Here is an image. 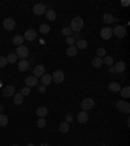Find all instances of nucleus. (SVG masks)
<instances>
[{
	"label": "nucleus",
	"mask_w": 130,
	"mask_h": 146,
	"mask_svg": "<svg viewBox=\"0 0 130 146\" xmlns=\"http://www.w3.org/2000/svg\"><path fill=\"white\" fill-rule=\"evenodd\" d=\"M70 30L72 31H76V33H79L83 27V20L81 17H74L70 22Z\"/></svg>",
	"instance_id": "nucleus-1"
},
{
	"label": "nucleus",
	"mask_w": 130,
	"mask_h": 146,
	"mask_svg": "<svg viewBox=\"0 0 130 146\" xmlns=\"http://www.w3.org/2000/svg\"><path fill=\"white\" fill-rule=\"evenodd\" d=\"M116 107H117V110L120 112H124L126 115L130 113V103L126 102V100H118L117 103H116Z\"/></svg>",
	"instance_id": "nucleus-2"
},
{
	"label": "nucleus",
	"mask_w": 130,
	"mask_h": 146,
	"mask_svg": "<svg viewBox=\"0 0 130 146\" xmlns=\"http://www.w3.org/2000/svg\"><path fill=\"white\" fill-rule=\"evenodd\" d=\"M15 54L17 55V58L22 59V60H26V58L29 56V48H27L26 46H24V44H22V46H18Z\"/></svg>",
	"instance_id": "nucleus-3"
},
{
	"label": "nucleus",
	"mask_w": 130,
	"mask_h": 146,
	"mask_svg": "<svg viewBox=\"0 0 130 146\" xmlns=\"http://www.w3.org/2000/svg\"><path fill=\"white\" fill-rule=\"evenodd\" d=\"M94 106H95V102H94V99H91V98H86V99H83L81 102L82 111H86V112H87L88 110L94 108Z\"/></svg>",
	"instance_id": "nucleus-4"
},
{
	"label": "nucleus",
	"mask_w": 130,
	"mask_h": 146,
	"mask_svg": "<svg viewBox=\"0 0 130 146\" xmlns=\"http://www.w3.org/2000/svg\"><path fill=\"white\" fill-rule=\"evenodd\" d=\"M112 34L115 36H117V38H124V36L126 35V29H125L122 25H117L112 30Z\"/></svg>",
	"instance_id": "nucleus-5"
},
{
	"label": "nucleus",
	"mask_w": 130,
	"mask_h": 146,
	"mask_svg": "<svg viewBox=\"0 0 130 146\" xmlns=\"http://www.w3.org/2000/svg\"><path fill=\"white\" fill-rule=\"evenodd\" d=\"M51 77H52V81H53L55 84H63L64 78H65L63 70H55V72L52 73Z\"/></svg>",
	"instance_id": "nucleus-6"
},
{
	"label": "nucleus",
	"mask_w": 130,
	"mask_h": 146,
	"mask_svg": "<svg viewBox=\"0 0 130 146\" xmlns=\"http://www.w3.org/2000/svg\"><path fill=\"white\" fill-rule=\"evenodd\" d=\"M15 94H16V90L13 86H4V88L1 89V95H3L4 98L13 97Z\"/></svg>",
	"instance_id": "nucleus-7"
},
{
	"label": "nucleus",
	"mask_w": 130,
	"mask_h": 146,
	"mask_svg": "<svg viewBox=\"0 0 130 146\" xmlns=\"http://www.w3.org/2000/svg\"><path fill=\"white\" fill-rule=\"evenodd\" d=\"M36 36H38V33H36L34 29H27V30L25 31V34H24V39L31 42V40L36 39Z\"/></svg>",
	"instance_id": "nucleus-8"
},
{
	"label": "nucleus",
	"mask_w": 130,
	"mask_h": 146,
	"mask_svg": "<svg viewBox=\"0 0 130 146\" xmlns=\"http://www.w3.org/2000/svg\"><path fill=\"white\" fill-rule=\"evenodd\" d=\"M46 11H47V8H46L44 4H35V5L33 7V13L35 16H42L46 13Z\"/></svg>",
	"instance_id": "nucleus-9"
},
{
	"label": "nucleus",
	"mask_w": 130,
	"mask_h": 146,
	"mask_svg": "<svg viewBox=\"0 0 130 146\" xmlns=\"http://www.w3.org/2000/svg\"><path fill=\"white\" fill-rule=\"evenodd\" d=\"M3 26H4V29L5 30H13L16 27V21L13 20V18H5L3 21Z\"/></svg>",
	"instance_id": "nucleus-10"
},
{
	"label": "nucleus",
	"mask_w": 130,
	"mask_h": 146,
	"mask_svg": "<svg viewBox=\"0 0 130 146\" xmlns=\"http://www.w3.org/2000/svg\"><path fill=\"white\" fill-rule=\"evenodd\" d=\"M25 84H26V86L29 89L31 88H35V86H38V78L34 76H29L25 78Z\"/></svg>",
	"instance_id": "nucleus-11"
},
{
	"label": "nucleus",
	"mask_w": 130,
	"mask_h": 146,
	"mask_svg": "<svg viewBox=\"0 0 130 146\" xmlns=\"http://www.w3.org/2000/svg\"><path fill=\"white\" fill-rule=\"evenodd\" d=\"M100 36H102L103 39L108 40L109 38L112 36V29H111V27H108V26L103 27V29H102V31H100Z\"/></svg>",
	"instance_id": "nucleus-12"
},
{
	"label": "nucleus",
	"mask_w": 130,
	"mask_h": 146,
	"mask_svg": "<svg viewBox=\"0 0 130 146\" xmlns=\"http://www.w3.org/2000/svg\"><path fill=\"white\" fill-rule=\"evenodd\" d=\"M77 120H78V123H81V124L87 123L88 121V113L86 112V111H81V112L77 115Z\"/></svg>",
	"instance_id": "nucleus-13"
},
{
	"label": "nucleus",
	"mask_w": 130,
	"mask_h": 146,
	"mask_svg": "<svg viewBox=\"0 0 130 146\" xmlns=\"http://www.w3.org/2000/svg\"><path fill=\"white\" fill-rule=\"evenodd\" d=\"M44 67H43V65H36L35 68H34V74L33 76L34 77H36V78H38V77H42L43 74H44Z\"/></svg>",
	"instance_id": "nucleus-14"
},
{
	"label": "nucleus",
	"mask_w": 130,
	"mask_h": 146,
	"mask_svg": "<svg viewBox=\"0 0 130 146\" xmlns=\"http://www.w3.org/2000/svg\"><path fill=\"white\" fill-rule=\"evenodd\" d=\"M40 82H42V85L44 86H48L49 84L52 82V77L51 74H48V73H44L42 77H40Z\"/></svg>",
	"instance_id": "nucleus-15"
},
{
	"label": "nucleus",
	"mask_w": 130,
	"mask_h": 146,
	"mask_svg": "<svg viewBox=\"0 0 130 146\" xmlns=\"http://www.w3.org/2000/svg\"><path fill=\"white\" fill-rule=\"evenodd\" d=\"M30 67V63L27 60H21L18 61V70H21V72H26Z\"/></svg>",
	"instance_id": "nucleus-16"
},
{
	"label": "nucleus",
	"mask_w": 130,
	"mask_h": 146,
	"mask_svg": "<svg viewBox=\"0 0 130 146\" xmlns=\"http://www.w3.org/2000/svg\"><path fill=\"white\" fill-rule=\"evenodd\" d=\"M13 102H15V104H17V106L22 104L24 103V95H22L21 93H16V94L13 95Z\"/></svg>",
	"instance_id": "nucleus-17"
},
{
	"label": "nucleus",
	"mask_w": 130,
	"mask_h": 146,
	"mask_svg": "<svg viewBox=\"0 0 130 146\" xmlns=\"http://www.w3.org/2000/svg\"><path fill=\"white\" fill-rule=\"evenodd\" d=\"M125 68H126V65H125V63H124L122 60L115 64V70H116V73H124Z\"/></svg>",
	"instance_id": "nucleus-18"
},
{
	"label": "nucleus",
	"mask_w": 130,
	"mask_h": 146,
	"mask_svg": "<svg viewBox=\"0 0 130 146\" xmlns=\"http://www.w3.org/2000/svg\"><path fill=\"white\" fill-rule=\"evenodd\" d=\"M108 89H109V91H112V93H118V91L121 90V86H120V84H117V82H111L108 85Z\"/></svg>",
	"instance_id": "nucleus-19"
},
{
	"label": "nucleus",
	"mask_w": 130,
	"mask_h": 146,
	"mask_svg": "<svg viewBox=\"0 0 130 146\" xmlns=\"http://www.w3.org/2000/svg\"><path fill=\"white\" fill-rule=\"evenodd\" d=\"M46 17L48 21H55L56 20V12H55L53 9H47L46 11Z\"/></svg>",
	"instance_id": "nucleus-20"
},
{
	"label": "nucleus",
	"mask_w": 130,
	"mask_h": 146,
	"mask_svg": "<svg viewBox=\"0 0 130 146\" xmlns=\"http://www.w3.org/2000/svg\"><path fill=\"white\" fill-rule=\"evenodd\" d=\"M36 115L39 116V117H46V116L48 115V110L46 108V107H38L36 108Z\"/></svg>",
	"instance_id": "nucleus-21"
},
{
	"label": "nucleus",
	"mask_w": 130,
	"mask_h": 146,
	"mask_svg": "<svg viewBox=\"0 0 130 146\" xmlns=\"http://www.w3.org/2000/svg\"><path fill=\"white\" fill-rule=\"evenodd\" d=\"M76 47H77V50H85V48H87V42L85 39H78L76 42Z\"/></svg>",
	"instance_id": "nucleus-22"
},
{
	"label": "nucleus",
	"mask_w": 130,
	"mask_h": 146,
	"mask_svg": "<svg viewBox=\"0 0 130 146\" xmlns=\"http://www.w3.org/2000/svg\"><path fill=\"white\" fill-rule=\"evenodd\" d=\"M59 129H60L61 133H68V132H69V129H70V124H69V123H67V121H64V123H61V124H60Z\"/></svg>",
	"instance_id": "nucleus-23"
},
{
	"label": "nucleus",
	"mask_w": 130,
	"mask_h": 146,
	"mask_svg": "<svg viewBox=\"0 0 130 146\" xmlns=\"http://www.w3.org/2000/svg\"><path fill=\"white\" fill-rule=\"evenodd\" d=\"M120 95H121L122 98H125V99H127V98L130 97V88H129V86L122 88L121 90H120Z\"/></svg>",
	"instance_id": "nucleus-24"
},
{
	"label": "nucleus",
	"mask_w": 130,
	"mask_h": 146,
	"mask_svg": "<svg viewBox=\"0 0 130 146\" xmlns=\"http://www.w3.org/2000/svg\"><path fill=\"white\" fill-rule=\"evenodd\" d=\"M77 52H78V50H77L76 46H69V48L67 50V55H68V56H70V58L76 56Z\"/></svg>",
	"instance_id": "nucleus-25"
},
{
	"label": "nucleus",
	"mask_w": 130,
	"mask_h": 146,
	"mask_svg": "<svg viewBox=\"0 0 130 146\" xmlns=\"http://www.w3.org/2000/svg\"><path fill=\"white\" fill-rule=\"evenodd\" d=\"M24 35H16L15 38H13V44H16L18 47V46H22V43H24Z\"/></svg>",
	"instance_id": "nucleus-26"
},
{
	"label": "nucleus",
	"mask_w": 130,
	"mask_h": 146,
	"mask_svg": "<svg viewBox=\"0 0 130 146\" xmlns=\"http://www.w3.org/2000/svg\"><path fill=\"white\" fill-rule=\"evenodd\" d=\"M91 64H92V67H95V68H100L102 65H103V60L100 58H94L92 59V61H91Z\"/></svg>",
	"instance_id": "nucleus-27"
},
{
	"label": "nucleus",
	"mask_w": 130,
	"mask_h": 146,
	"mask_svg": "<svg viewBox=\"0 0 130 146\" xmlns=\"http://www.w3.org/2000/svg\"><path fill=\"white\" fill-rule=\"evenodd\" d=\"M103 21L106 24H112V22H115V17L109 13H106V15H103Z\"/></svg>",
	"instance_id": "nucleus-28"
},
{
	"label": "nucleus",
	"mask_w": 130,
	"mask_h": 146,
	"mask_svg": "<svg viewBox=\"0 0 130 146\" xmlns=\"http://www.w3.org/2000/svg\"><path fill=\"white\" fill-rule=\"evenodd\" d=\"M39 31L42 34H48L49 31H51V27H49V25H47V24H42L39 26Z\"/></svg>",
	"instance_id": "nucleus-29"
},
{
	"label": "nucleus",
	"mask_w": 130,
	"mask_h": 146,
	"mask_svg": "<svg viewBox=\"0 0 130 146\" xmlns=\"http://www.w3.org/2000/svg\"><path fill=\"white\" fill-rule=\"evenodd\" d=\"M103 64H106V65H108V67H112V64H113V59L112 56H108V55H106L103 59Z\"/></svg>",
	"instance_id": "nucleus-30"
},
{
	"label": "nucleus",
	"mask_w": 130,
	"mask_h": 146,
	"mask_svg": "<svg viewBox=\"0 0 130 146\" xmlns=\"http://www.w3.org/2000/svg\"><path fill=\"white\" fill-rule=\"evenodd\" d=\"M17 55L15 54V52H12V54H9L8 55V58H7V61L8 63H11V64H13V63H17Z\"/></svg>",
	"instance_id": "nucleus-31"
},
{
	"label": "nucleus",
	"mask_w": 130,
	"mask_h": 146,
	"mask_svg": "<svg viewBox=\"0 0 130 146\" xmlns=\"http://www.w3.org/2000/svg\"><path fill=\"white\" fill-rule=\"evenodd\" d=\"M8 125V116L0 113V127H5Z\"/></svg>",
	"instance_id": "nucleus-32"
},
{
	"label": "nucleus",
	"mask_w": 130,
	"mask_h": 146,
	"mask_svg": "<svg viewBox=\"0 0 130 146\" xmlns=\"http://www.w3.org/2000/svg\"><path fill=\"white\" fill-rule=\"evenodd\" d=\"M46 124H47V121H46L44 117H39L38 119V121H36V125H38L39 128H44Z\"/></svg>",
	"instance_id": "nucleus-33"
},
{
	"label": "nucleus",
	"mask_w": 130,
	"mask_h": 146,
	"mask_svg": "<svg viewBox=\"0 0 130 146\" xmlns=\"http://www.w3.org/2000/svg\"><path fill=\"white\" fill-rule=\"evenodd\" d=\"M96 54H98V58H104L106 56V50L103 48V47H100V48H98L96 50Z\"/></svg>",
	"instance_id": "nucleus-34"
},
{
	"label": "nucleus",
	"mask_w": 130,
	"mask_h": 146,
	"mask_svg": "<svg viewBox=\"0 0 130 146\" xmlns=\"http://www.w3.org/2000/svg\"><path fill=\"white\" fill-rule=\"evenodd\" d=\"M72 33H73V31L70 30V27H68V26L63 29V34L67 36V38H68V36H72Z\"/></svg>",
	"instance_id": "nucleus-35"
},
{
	"label": "nucleus",
	"mask_w": 130,
	"mask_h": 146,
	"mask_svg": "<svg viewBox=\"0 0 130 146\" xmlns=\"http://www.w3.org/2000/svg\"><path fill=\"white\" fill-rule=\"evenodd\" d=\"M8 64V61H7V58H4V56H0V68H4Z\"/></svg>",
	"instance_id": "nucleus-36"
},
{
	"label": "nucleus",
	"mask_w": 130,
	"mask_h": 146,
	"mask_svg": "<svg viewBox=\"0 0 130 146\" xmlns=\"http://www.w3.org/2000/svg\"><path fill=\"white\" fill-rule=\"evenodd\" d=\"M20 93H21L22 95H29V94H30V89L27 88V86H25V88L21 89V91H20Z\"/></svg>",
	"instance_id": "nucleus-37"
},
{
	"label": "nucleus",
	"mask_w": 130,
	"mask_h": 146,
	"mask_svg": "<svg viewBox=\"0 0 130 146\" xmlns=\"http://www.w3.org/2000/svg\"><path fill=\"white\" fill-rule=\"evenodd\" d=\"M67 43L69 46H74V43H76V39L73 38V35L72 36H68V38H67Z\"/></svg>",
	"instance_id": "nucleus-38"
},
{
	"label": "nucleus",
	"mask_w": 130,
	"mask_h": 146,
	"mask_svg": "<svg viewBox=\"0 0 130 146\" xmlns=\"http://www.w3.org/2000/svg\"><path fill=\"white\" fill-rule=\"evenodd\" d=\"M65 121H67V123H69V124L73 121V116L70 115V113H68V115L65 116Z\"/></svg>",
	"instance_id": "nucleus-39"
},
{
	"label": "nucleus",
	"mask_w": 130,
	"mask_h": 146,
	"mask_svg": "<svg viewBox=\"0 0 130 146\" xmlns=\"http://www.w3.org/2000/svg\"><path fill=\"white\" fill-rule=\"evenodd\" d=\"M38 91H39V93H46V86L44 85L38 86Z\"/></svg>",
	"instance_id": "nucleus-40"
},
{
	"label": "nucleus",
	"mask_w": 130,
	"mask_h": 146,
	"mask_svg": "<svg viewBox=\"0 0 130 146\" xmlns=\"http://www.w3.org/2000/svg\"><path fill=\"white\" fill-rule=\"evenodd\" d=\"M109 73H116L115 67H109Z\"/></svg>",
	"instance_id": "nucleus-41"
},
{
	"label": "nucleus",
	"mask_w": 130,
	"mask_h": 146,
	"mask_svg": "<svg viewBox=\"0 0 130 146\" xmlns=\"http://www.w3.org/2000/svg\"><path fill=\"white\" fill-rule=\"evenodd\" d=\"M3 110H4V107H3V104L0 103V113H3Z\"/></svg>",
	"instance_id": "nucleus-42"
},
{
	"label": "nucleus",
	"mask_w": 130,
	"mask_h": 146,
	"mask_svg": "<svg viewBox=\"0 0 130 146\" xmlns=\"http://www.w3.org/2000/svg\"><path fill=\"white\" fill-rule=\"evenodd\" d=\"M122 5H125V7H127V5H129V1H122Z\"/></svg>",
	"instance_id": "nucleus-43"
},
{
	"label": "nucleus",
	"mask_w": 130,
	"mask_h": 146,
	"mask_svg": "<svg viewBox=\"0 0 130 146\" xmlns=\"http://www.w3.org/2000/svg\"><path fill=\"white\" fill-rule=\"evenodd\" d=\"M40 146H49V145H48V143H42Z\"/></svg>",
	"instance_id": "nucleus-44"
},
{
	"label": "nucleus",
	"mask_w": 130,
	"mask_h": 146,
	"mask_svg": "<svg viewBox=\"0 0 130 146\" xmlns=\"http://www.w3.org/2000/svg\"><path fill=\"white\" fill-rule=\"evenodd\" d=\"M27 146H35V145H34V143H29V145H27Z\"/></svg>",
	"instance_id": "nucleus-45"
},
{
	"label": "nucleus",
	"mask_w": 130,
	"mask_h": 146,
	"mask_svg": "<svg viewBox=\"0 0 130 146\" xmlns=\"http://www.w3.org/2000/svg\"><path fill=\"white\" fill-rule=\"evenodd\" d=\"M12 146H18V145H12Z\"/></svg>",
	"instance_id": "nucleus-46"
}]
</instances>
